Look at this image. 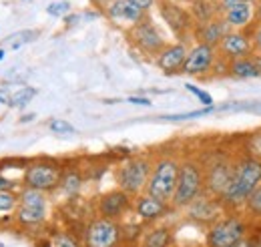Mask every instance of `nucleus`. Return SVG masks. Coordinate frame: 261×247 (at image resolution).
Instances as JSON below:
<instances>
[{
  "label": "nucleus",
  "mask_w": 261,
  "mask_h": 247,
  "mask_svg": "<svg viewBox=\"0 0 261 247\" xmlns=\"http://www.w3.org/2000/svg\"><path fill=\"white\" fill-rule=\"evenodd\" d=\"M261 183V159L255 155H245L239 161H235L233 177L225 187V191L219 195V201L225 209H239L243 207L249 193Z\"/></svg>",
  "instance_id": "f257e3e1"
},
{
  "label": "nucleus",
  "mask_w": 261,
  "mask_h": 247,
  "mask_svg": "<svg viewBox=\"0 0 261 247\" xmlns=\"http://www.w3.org/2000/svg\"><path fill=\"white\" fill-rule=\"evenodd\" d=\"M179 165L181 161L175 157H159L153 163L145 193L163 203H171V197L177 185V177H179Z\"/></svg>",
  "instance_id": "f03ea898"
},
{
  "label": "nucleus",
  "mask_w": 261,
  "mask_h": 247,
  "mask_svg": "<svg viewBox=\"0 0 261 247\" xmlns=\"http://www.w3.org/2000/svg\"><path fill=\"white\" fill-rule=\"evenodd\" d=\"M249 233V223L245 215L229 213L221 215L209 225L205 235V247H235Z\"/></svg>",
  "instance_id": "7ed1b4c3"
},
{
  "label": "nucleus",
  "mask_w": 261,
  "mask_h": 247,
  "mask_svg": "<svg viewBox=\"0 0 261 247\" xmlns=\"http://www.w3.org/2000/svg\"><path fill=\"white\" fill-rule=\"evenodd\" d=\"M201 193H203V167L193 159H185L179 165V177L175 193L171 197V207L185 209Z\"/></svg>",
  "instance_id": "20e7f679"
},
{
  "label": "nucleus",
  "mask_w": 261,
  "mask_h": 247,
  "mask_svg": "<svg viewBox=\"0 0 261 247\" xmlns=\"http://www.w3.org/2000/svg\"><path fill=\"white\" fill-rule=\"evenodd\" d=\"M153 163L145 157H133L127 159L125 163H121V167L117 169V185L123 189L125 193H129L130 197H137L145 191L149 175H151Z\"/></svg>",
  "instance_id": "39448f33"
},
{
  "label": "nucleus",
  "mask_w": 261,
  "mask_h": 247,
  "mask_svg": "<svg viewBox=\"0 0 261 247\" xmlns=\"http://www.w3.org/2000/svg\"><path fill=\"white\" fill-rule=\"evenodd\" d=\"M157 6H159V12H161V18L167 22V27L175 32V36L181 38V42L187 36H193L195 20H193L191 12L185 6H181L175 0H157Z\"/></svg>",
  "instance_id": "423d86ee"
},
{
  "label": "nucleus",
  "mask_w": 261,
  "mask_h": 247,
  "mask_svg": "<svg viewBox=\"0 0 261 247\" xmlns=\"http://www.w3.org/2000/svg\"><path fill=\"white\" fill-rule=\"evenodd\" d=\"M129 36H130V40H133V44H135L141 53L151 55V57H157L165 46H167L161 31L155 27L153 20H149V16H145L141 22L133 24L129 31Z\"/></svg>",
  "instance_id": "0eeeda50"
},
{
  "label": "nucleus",
  "mask_w": 261,
  "mask_h": 247,
  "mask_svg": "<svg viewBox=\"0 0 261 247\" xmlns=\"http://www.w3.org/2000/svg\"><path fill=\"white\" fill-rule=\"evenodd\" d=\"M16 219L20 225H40L46 219V195L44 191L27 187L18 197Z\"/></svg>",
  "instance_id": "6e6552de"
},
{
  "label": "nucleus",
  "mask_w": 261,
  "mask_h": 247,
  "mask_svg": "<svg viewBox=\"0 0 261 247\" xmlns=\"http://www.w3.org/2000/svg\"><path fill=\"white\" fill-rule=\"evenodd\" d=\"M233 169H235V161H231L227 157L213 159L203 169V191L213 197H219L233 177Z\"/></svg>",
  "instance_id": "1a4fd4ad"
},
{
  "label": "nucleus",
  "mask_w": 261,
  "mask_h": 247,
  "mask_svg": "<svg viewBox=\"0 0 261 247\" xmlns=\"http://www.w3.org/2000/svg\"><path fill=\"white\" fill-rule=\"evenodd\" d=\"M121 225L113 219L98 217L89 223L85 233V247H119Z\"/></svg>",
  "instance_id": "9d476101"
},
{
  "label": "nucleus",
  "mask_w": 261,
  "mask_h": 247,
  "mask_svg": "<svg viewBox=\"0 0 261 247\" xmlns=\"http://www.w3.org/2000/svg\"><path fill=\"white\" fill-rule=\"evenodd\" d=\"M61 177H63V171L59 165H53V163H33L27 173H24V183L31 189H38V191H53L61 185Z\"/></svg>",
  "instance_id": "9b49d317"
},
{
  "label": "nucleus",
  "mask_w": 261,
  "mask_h": 247,
  "mask_svg": "<svg viewBox=\"0 0 261 247\" xmlns=\"http://www.w3.org/2000/svg\"><path fill=\"white\" fill-rule=\"evenodd\" d=\"M185 209H187V219L195 221L199 225H207L209 227L211 223H215L221 217V211L225 207L221 205L219 197H213V195H209V193L203 191Z\"/></svg>",
  "instance_id": "f8f14e48"
},
{
  "label": "nucleus",
  "mask_w": 261,
  "mask_h": 247,
  "mask_svg": "<svg viewBox=\"0 0 261 247\" xmlns=\"http://www.w3.org/2000/svg\"><path fill=\"white\" fill-rule=\"evenodd\" d=\"M130 209H133V197L129 193H125L123 189L107 191L98 197L97 201L98 217L113 219V221H119L125 213H129Z\"/></svg>",
  "instance_id": "ddd939ff"
},
{
  "label": "nucleus",
  "mask_w": 261,
  "mask_h": 247,
  "mask_svg": "<svg viewBox=\"0 0 261 247\" xmlns=\"http://www.w3.org/2000/svg\"><path fill=\"white\" fill-rule=\"evenodd\" d=\"M217 55L225 61H235V59H243V57H249L253 53V46H251V36L247 31H229L221 42L215 46Z\"/></svg>",
  "instance_id": "4468645a"
},
{
  "label": "nucleus",
  "mask_w": 261,
  "mask_h": 247,
  "mask_svg": "<svg viewBox=\"0 0 261 247\" xmlns=\"http://www.w3.org/2000/svg\"><path fill=\"white\" fill-rule=\"evenodd\" d=\"M215 59H217V51H215V46L197 42L191 51H187V59H185V62H183L181 72H185V75H189V77L207 75V72L215 66Z\"/></svg>",
  "instance_id": "2eb2a0df"
},
{
  "label": "nucleus",
  "mask_w": 261,
  "mask_h": 247,
  "mask_svg": "<svg viewBox=\"0 0 261 247\" xmlns=\"http://www.w3.org/2000/svg\"><path fill=\"white\" fill-rule=\"evenodd\" d=\"M219 16L229 27V31H247L255 22V8L251 2H241L219 10Z\"/></svg>",
  "instance_id": "dca6fc26"
},
{
  "label": "nucleus",
  "mask_w": 261,
  "mask_h": 247,
  "mask_svg": "<svg viewBox=\"0 0 261 247\" xmlns=\"http://www.w3.org/2000/svg\"><path fill=\"white\" fill-rule=\"evenodd\" d=\"M105 14L113 20V22H119V24H137V22H141L145 16H147V12L145 10H141L139 6H135L133 2L129 0H113L107 8H105Z\"/></svg>",
  "instance_id": "f3484780"
},
{
  "label": "nucleus",
  "mask_w": 261,
  "mask_h": 247,
  "mask_svg": "<svg viewBox=\"0 0 261 247\" xmlns=\"http://www.w3.org/2000/svg\"><path fill=\"white\" fill-rule=\"evenodd\" d=\"M171 209H173L171 203H163V201H159V199H155L147 193L145 195L141 193V195L133 197V211L143 221H157V219L167 215Z\"/></svg>",
  "instance_id": "a211bd4d"
},
{
  "label": "nucleus",
  "mask_w": 261,
  "mask_h": 247,
  "mask_svg": "<svg viewBox=\"0 0 261 247\" xmlns=\"http://www.w3.org/2000/svg\"><path fill=\"white\" fill-rule=\"evenodd\" d=\"M187 44L185 42H175L167 44L163 51L157 55V66L165 75H177L183 68V62L187 59Z\"/></svg>",
  "instance_id": "6ab92c4d"
},
{
  "label": "nucleus",
  "mask_w": 261,
  "mask_h": 247,
  "mask_svg": "<svg viewBox=\"0 0 261 247\" xmlns=\"http://www.w3.org/2000/svg\"><path fill=\"white\" fill-rule=\"evenodd\" d=\"M229 32V27L221 20V16L211 18L209 22L203 24H195L193 36L197 38V42L201 44H209V46H217L221 42V38Z\"/></svg>",
  "instance_id": "aec40b11"
},
{
  "label": "nucleus",
  "mask_w": 261,
  "mask_h": 247,
  "mask_svg": "<svg viewBox=\"0 0 261 247\" xmlns=\"http://www.w3.org/2000/svg\"><path fill=\"white\" fill-rule=\"evenodd\" d=\"M173 243H175V235L173 229L167 225L153 227L145 231V235L141 237V247H173Z\"/></svg>",
  "instance_id": "412c9836"
},
{
  "label": "nucleus",
  "mask_w": 261,
  "mask_h": 247,
  "mask_svg": "<svg viewBox=\"0 0 261 247\" xmlns=\"http://www.w3.org/2000/svg\"><path fill=\"white\" fill-rule=\"evenodd\" d=\"M227 72L233 79H257L261 77L255 62L249 57H243V59H235V61L227 62Z\"/></svg>",
  "instance_id": "4be33fe9"
},
{
  "label": "nucleus",
  "mask_w": 261,
  "mask_h": 247,
  "mask_svg": "<svg viewBox=\"0 0 261 247\" xmlns=\"http://www.w3.org/2000/svg\"><path fill=\"white\" fill-rule=\"evenodd\" d=\"M191 2V16L195 20V24H203V22H209L211 18L219 16V10H217V4L215 2H209V0H189Z\"/></svg>",
  "instance_id": "5701e85b"
},
{
  "label": "nucleus",
  "mask_w": 261,
  "mask_h": 247,
  "mask_svg": "<svg viewBox=\"0 0 261 247\" xmlns=\"http://www.w3.org/2000/svg\"><path fill=\"white\" fill-rule=\"evenodd\" d=\"M243 215L249 221H261V183L245 199L243 203Z\"/></svg>",
  "instance_id": "b1692460"
},
{
  "label": "nucleus",
  "mask_w": 261,
  "mask_h": 247,
  "mask_svg": "<svg viewBox=\"0 0 261 247\" xmlns=\"http://www.w3.org/2000/svg\"><path fill=\"white\" fill-rule=\"evenodd\" d=\"M36 38H38V32L36 31H18L14 32V34H10L8 38H4V46H8L10 51H16V48L33 42Z\"/></svg>",
  "instance_id": "393cba45"
},
{
  "label": "nucleus",
  "mask_w": 261,
  "mask_h": 247,
  "mask_svg": "<svg viewBox=\"0 0 261 247\" xmlns=\"http://www.w3.org/2000/svg\"><path fill=\"white\" fill-rule=\"evenodd\" d=\"M81 185H83V177L79 171H68L61 177V187L66 195H76L81 191Z\"/></svg>",
  "instance_id": "a878e982"
},
{
  "label": "nucleus",
  "mask_w": 261,
  "mask_h": 247,
  "mask_svg": "<svg viewBox=\"0 0 261 247\" xmlns=\"http://www.w3.org/2000/svg\"><path fill=\"white\" fill-rule=\"evenodd\" d=\"M34 96H36V89L33 87H24V89H20L18 93L10 94V98H8V107H24V105H29L31 101H33Z\"/></svg>",
  "instance_id": "bb28decb"
},
{
  "label": "nucleus",
  "mask_w": 261,
  "mask_h": 247,
  "mask_svg": "<svg viewBox=\"0 0 261 247\" xmlns=\"http://www.w3.org/2000/svg\"><path fill=\"white\" fill-rule=\"evenodd\" d=\"M18 205V195H14L12 191H0V213L12 211Z\"/></svg>",
  "instance_id": "cd10ccee"
},
{
  "label": "nucleus",
  "mask_w": 261,
  "mask_h": 247,
  "mask_svg": "<svg viewBox=\"0 0 261 247\" xmlns=\"http://www.w3.org/2000/svg\"><path fill=\"white\" fill-rule=\"evenodd\" d=\"M46 12L50 14V16H57V18H61V16H65L70 12V2H66V0H59V2H50L48 6H46Z\"/></svg>",
  "instance_id": "c85d7f7f"
},
{
  "label": "nucleus",
  "mask_w": 261,
  "mask_h": 247,
  "mask_svg": "<svg viewBox=\"0 0 261 247\" xmlns=\"http://www.w3.org/2000/svg\"><path fill=\"white\" fill-rule=\"evenodd\" d=\"M48 129H50L53 133H59V135H74V133H76V129L68 123V121H63V119H55V121H50Z\"/></svg>",
  "instance_id": "c756f323"
},
{
  "label": "nucleus",
  "mask_w": 261,
  "mask_h": 247,
  "mask_svg": "<svg viewBox=\"0 0 261 247\" xmlns=\"http://www.w3.org/2000/svg\"><path fill=\"white\" fill-rule=\"evenodd\" d=\"M53 245L55 247H83L81 241H79L74 235H70V233H59V235L53 239Z\"/></svg>",
  "instance_id": "7c9ffc66"
},
{
  "label": "nucleus",
  "mask_w": 261,
  "mask_h": 247,
  "mask_svg": "<svg viewBox=\"0 0 261 247\" xmlns=\"http://www.w3.org/2000/svg\"><path fill=\"white\" fill-rule=\"evenodd\" d=\"M187 91L189 93H193L197 96V101L199 103H203L205 107H209V105H213V96L207 93V91H203V89H199L195 85H187Z\"/></svg>",
  "instance_id": "2f4dec72"
},
{
  "label": "nucleus",
  "mask_w": 261,
  "mask_h": 247,
  "mask_svg": "<svg viewBox=\"0 0 261 247\" xmlns=\"http://www.w3.org/2000/svg\"><path fill=\"white\" fill-rule=\"evenodd\" d=\"M249 36H251V46H253V53L261 55V20L253 24V34H249Z\"/></svg>",
  "instance_id": "473e14b6"
},
{
  "label": "nucleus",
  "mask_w": 261,
  "mask_h": 247,
  "mask_svg": "<svg viewBox=\"0 0 261 247\" xmlns=\"http://www.w3.org/2000/svg\"><path fill=\"white\" fill-rule=\"evenodd\" d=\"M255 243H257V235L255 233H247L235 247H255Z\"/></svg>",
  "instance_id": "72a5a7b5"
},
{
  "label": "nucleus",
  "mask_w": 261,
  "mask_h": 247,
  "mask_svg": "<svg viewBox=\"0 0 261 247\" xmlns=\"http://www.w3.org/2000/svg\"><path fill=\"white\" fill-rule=\"evenodd\" d=\"M129 2H133L135 6H139V8L145 10V12H149V10L157 4V0H129Z\"/></svg>",
  "instance_id": "f704fd0d"
},
{
  "label": "nucleus",
  "mask_w": 261,
  "mask_h": 247,
  "mask_svg": "<svg viewBox=\"0 0 261 247\" xmlns=\"http://www.w3.org/2000/svg\"><path fill=\"white\" fill-rule=\"evenodd\" d=\"M241 2H255V0H219L217 2V10H225L229 6H235V4H241Z\"/></svg>",
  "instance_id": "c9c22d12"
},
{
  "label": "nucleus",
  "mask_w": 261,
  "mask_h": 247,
  "mask_svg": "<svg viewBox=\"0 0 261 247\" xmlns=\"http://www.w3.org/2000/svg\"><path fill=\"white\" fill-rule=\"evenodd\" d=\"M127 101H129V103H133V105H143V107H151V101H149V98H145V96H129Z\"/></svg>",
  "instance_id": "e433bc0d"
},
{
  "label": "nucleus",
  "mask_w": 261,
  "mask_h": 247,
  "mask_svg": "<svg viewBox=\"0 0 261 247\" xmlns=\"http://www.w3.org/2000/svg\"><path fill=\"white\" fill-rule=\"evenodd\" d=\"M12 187H14V181H10V179L0 175V191H10Z\"/></svg>",
  "instance_id": "4c0bfd02"
},
{
  "label": "nucleus",
  "mask_w": 261,
  "mask_h": 247,
  "mask_svg": "<svg viewBox=\"0 0 261 247\" xmlns=\"http://www.w3.org/2000/svg\"><path fill=\"white\" fill-rule=\"evenodd\" d=\"M93 2V6H97V8H100V10H105L113 0H91Z\"/></svg>",
  "instance_id": "58836bf2"
},
{
  "label": "nucleus",
  "mask_w": 261,
  "mask_h": 247,
  "mask_svg": "<svg viewBox=\"0 0 261 247\" xmlns=\"http://www.w3.org/2000/svg\"><path fill=\"white\" fill-rule=\"evenodd\" d=\"M253 8H255V22L261 20V0H255L253 2Z\"/></svg>",
  "instance_id": "ea45409f"
},
{
  "label": "nucleus",
  "mask_w": 261,
  "mask_h": 247,
  "mask_svg": "<svg viewBox=\"0 0 261 247\" xmlns=\"http://www.w3.org/2000/svg\"><path fill=\"white\" fill-rule=\"evenodd\" d=\"M251 59H253V62H255V66H257V70H259V75H261V55L251 53Z\"/></svg>",
  "instance_id": "a19ab883"
},
{
  "label": "nucleus",
  "mask_w": 261,
  "mask_h": 247,
  "mask_svg": "<svg viewBox=\"0 0 261 247\" xmlns=\"http://www.w3.org/2000/svg\"><path fill=\"white\" fill-rule=\"evenodd\" d=\"M255 247H261V235H257V243H255Z\"/></svg>",
  "instance_id": "79ce46f5"
},
{
  "label": "nucleus",
  "mask_w": 261,
  "mask_h": 247,
  "mask_svg": "<svg viewBox=\"0 0 261 247\" xmlns=\"http://www.w3.org/2000/svg\"><path fill=\"white\" fill-rule=\"evenodd\" d=\"M2 59H4V51L0 48V61H2Z\"/></svg>",
  "instance_id": "37998d69"
},
{
  "label": "nucleus",
  "mask_w": 261,
  "mask_h": 247,
  "mask_svg": "<svg viewBox=\"0 0 261 247\" xmlns=\"http://www.w3.org/2000/svg\"><path fill=\"white\" fill-rule=\"evenodd\" d=\"M181 247H201V245H181Z\"/></svg>",
  "instance_id": "c03bdc74"
},
{
  "label": "nucleus",
  "mask_w": 261,
  "mask_h": 247,
  "mask_svg": "<svg viewBox=\"0 0 261 247\" xmlns=\"http://www.w3.org/2000/svg\"><path fill=\"white\" fill-rule=\"evenodd\" d=\"M209 2H215V4H217V2H219V0H209Z\"/></svg>",
  "instance_id": "a18cd8bd"
},
{
  "label": "nucleus",
  "mask_w": 261,
  "mask_h": 247,
  "mask_svg": "<svg viewBox=\"0 0 261 247\" xmlns=\"http://www.w3.org/2000/svg\"><path fill=\"white\" fill-rule=\"evenodd\" d=\"M175 2H177V0H175Z\"/></svg>",
  "instance_id": "49530a36"
}]
</instances>
